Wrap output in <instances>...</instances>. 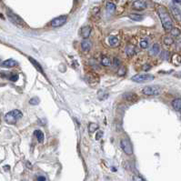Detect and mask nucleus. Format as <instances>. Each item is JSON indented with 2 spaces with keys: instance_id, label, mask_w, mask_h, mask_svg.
<instances>
[{
  "instance_id": "obj_26",
  "label": "nucleus",
  "mask_w": 181,
  "mask_h": 181,
  "mask_svg": "<svg viewBox=\"0 0 181 181\" xmlns=\"http://www.w3.org/2000/svg\"><path fill=\"white\" fill-rule=\"evenodd\" d=\"M147 46H148V43H147V40H143V41L140 42V47H141L142 48H147Z\"/></svg>"
},
{
  "instance_id": "obj_14",
  "label": "nucleus",
  "mask_w": 181,
  "mask_h": 181,
  "mask_svg": "<svg viewBox=\"0 0 181 181\" xmlns=\"http://www.w3.org/2000/svg\"><path fill=\"white\" fill-rule=\"evenodd\" d=\"M90 31H91V28H90L89 27H83L82 30H81L82 36L84 37V38H87V37H88V36H89V34H90Z\"/></svg>"
},
{
  "instance_id": "obj_11",
  "label": "nucleus",
  "mask_w": 181,
  "mask_h": 181,
  "mask_svg": "<svg viewBox=\"0 0 181 181\" xmlns=\"http://www.w3.org/2000/svg\"><path fill=\"white\" fill-rule=\"evenodd\" d=\"M81 48L84 51H88L91 48V43H90L89 40H84L81 44Z\"/></svg>"
},
{
  "instance_id": "obj_7",
  "label": "nucleus",
  "mask_w": 181,
  "mask_h": 181,
  "mask_svg": "<svg viewBox=\"0 0 181 181\" xmlns=\"http://www.w3.org/2000/svg\"><path fill=\"white\" fill-rule=\"evenodd\" d=\"M7 17H8L10 18V20L12 22H14V23H16L17 25H24V21L22 20L18 16H17L16 14L12 13L11 11H7Z\"/></svg>"
},
{
  "instance_id": "obj_19",
  "label": "nucleus",
  "mask_w": 181,
  "mask_h": 181,
  "mask_svg": "<svg viewBox=\"0 0 181 181\" xmlns=\"http://www.w3.org/2000/svg\"><path fill=\"white\" fill-rule=\"evenodd\" d=\"M101 64L105 66H110L111 61L108 57H103L102 59H101Z\"/></svg>"
},
{
  "instance_id": "obj_12",
  "label": "nucleus",
  "mask_w": 181,
  "mask_h": 181,
  "mask_svg": "<svg viewBox=\"0 0 181 181\" xmlns=\"http://www.w3.org/2000/svg\"><path fill=\"white\" fill-rule=\"evenodd\" d=\"M172 107L174 108L177 111H180L181 108V99H177L175 100L172 101Z\"/></svg>"
},
{
  "instance_id": "obj_22",
  "label": "nucleus",
  "mask_w": 181,
  "mask_h": 181,
  "mask_svg": "<svg viewBox=\"0 0 181 181\" xmlns=\"http://www.w3.org/2000/svg\"><path fill=\"white\" fill-rule=\"evenodd\" d=\"M29 104L30 105H33V106H36L39 104V99L38 97H33L29 100Z\"/></svg>"
},
{
  "instance_id": "obj_9",
  "label": "nucleus",
  "mask_w": 181,
  "mask_h": 181,
  "mask_svg": "<svg viewBox=\"0 0 181 181\" xmlns=\"http://www.w3.org/2000/svg\"><path fill=\"white\" fill-rule=\"evenodd\" d=\"M134 7L138 10L145 9L147 7V3L145 1H135L134 2Z\"/></svg>"
},
{
  "instance_id": "obj_6",
  "label": "nucleus",
  "mask_w": 181,
  "mask_h": 181,
  "mask_svg": "<svg viewBox=\"0 0 181 181\" xmlns=\"http://www.w3.org/2000/svg\"><path fill=\"white\" fill-rule=\"evenodd\" d=\"M66 16H60V17H57L56 18H54L52 21H51V26L53 27H62L66 22Z\"/></svg>"
},
{
  "instance_id": "obj_27",
  "label": "nucleus",
  "mask_w": 181,
  "mask_h": 181,
  "mask_svg": "<svg viewBox=\"0 0 181 181\" xmlns=\"http://www.w3.org/2000/svg\"><path fill=\"white\" fill-rule=\"evenodd\" d=\"M9 79L11 80V81H13V82H16V81H17V79H18V75H12V76L9 78Z\"/></svg>"
},
{
  "instance_id": "obj_2",
  "label": "nucleus",
  "mask_w": 181,
  "mask_h": 181,
  "mask_svg": "<svg viewBox=\"0 0 181 181\" xmlns=\"http://www.w3.org/2000/svg\"><path fill=\"white\" fill-rule=\"evenodd\" d=\"M22 117H23V113L20 110L15 109L10 112H8L5 116V121L7 124H16L17 122V120H19Z\"/></svg>"
},
{
  "instance_id": "obj_32",
  "label": "nucleus",
  "mask_w": 181,
  "mask_h": 181,
  "mask_svg": "<svg viewBox=\"0 0 181 181\" xmlns=\"http://www.w3.org/2000/svg\"><path fill=\"white\" fill-rule=\"evenodd\" d=\"M37 181H46V178L45 177H38L37 178Z\"/></svg>"
},
{
  "instance_id": "obj_8",
  "label": "nucleus",
  "mask_w": 181,
  "mask_h": 181,
  "mask_svg": "<svg viewBox=\"0 0 181 181\" xmlns=\"http://www.w3.org/2000/svg\"><path fill=\"white\" fill-rule=\"evenodd\" d=\"M17 65H18V62L16 61V60L12 59V58L7 59L2 63V66H4V67H13V66H16Z\"/></svg>"
},
{
  "instance_id": "obj_4",
  "label": "nucleus",
  "mask_w": 181,
  "mask_h": 181,
  "mask_svg": "<svg viewBox=\"0 0 181 181\" xmlns=\"http://www.w3.org/2000/svg\"><path fill=\"white\" fill-rule=\"evenodd\" d=\"M153 78H154L153 75H149V74H138V75H136V76L132 77L131 79L134 82L143 83V82H146V81H148V80H151Z\"/></svg>"
},
{
  "instance_id": "obj_25",
  "label": "nucleus",
  "mask_w": 181,
  "mask_h": 181,
  "mask_svg": "<svg viewBox=\"0 0 181 181\" xmlns=\"http://www.w3.org/2000/svg\"><path fill=\"white\" fill-rule=\"evenodd\" d=\"M170 31H171V35L172 36H179V30L178 28H172Z\"/></svg>"
},
{
  "instance_id": "obj_10",
  "label": "nucleus",
  "mask_w": 181,
  "mask_h": 181,
  "mask_svg": "<svg viewBox=\"0 0 181 181\" xmlns=\"http://www.w3.org/2000/svg\"><path fill=\"white\" fill-rule=\"evenodd\" d=\"M159 51H160L159 46H158L157 44H155V45H153V47L151 48V49H150L149 55L150 56H157L158 53H159Z\"/></svg>"
},
{
  "instance_id": "obj_5",
  "label": "nucleus",
  "mask_w": 181,
  "mask_h": 181,
  "mask_svg": "<svg viewBox=\"0 0 181 181\" xmlns=\"http://www.w3.org/2000/svg\"><path fill=\"white\" fill-rule=\"evenodd\" d=\"M120 145H121V147L123 149V151L126 154V155H132L133 154V147L129 140L127 139H122L120 141Z\"/></svg>"
},
{
  "instance_id": "obj_13",
  "label": "nucleus",
  "mask_w": 181,
  "mask_h": 181,
  "mask_svg": "<svg viewBox=\"0 0 181 181\" xmlns=\"http://www.w3.org/2000/svg\"><path fill=\"white\" fill-rule=\"evenodd\" d=\"M34 134L36 136V138H37V141L40 142V143L43 142V140H44V134H43V132L41 130L36 129V130H35Z\"/></svg>"
},
{
  "instance_id": "obj_23",
  "label": "nucleus",
  "mask_w": 181,
  "mask_h": 181,
  "mask_svg": "<svg viewBox=\"0 0 181 181\" xmlns=\"http://www.w3.org/2000/svg\"><path fill=\"white\" fill-rule=\"evenodd\" d=\"M172 11H173V13H174L175 16H178V17H180V9H179V7H176L175 6H172Z\"/></svg>"
},
{
  "instance_id": "obj_20",
  "label": "nucleus",
  "mask_w": 181,
  "mask_h": 181,
  "mask_svg": "<svg viewBox=\"0 0 181 181\" xmlns=\"http://www.w3.org/2000/svg\"><path fill=\"white\" fill-rule=\"evenodd\" d=\"M97 129H99V125L96 124V123H90L88 125V130L91 132V133L92 132H95Z\"/></svg>"
},
{
  "instance_id": "obj_30",
  "label": "nucleus",
  "mask_w": 181,
  "mask_h": 181,
  "mask_svg": "<svg viewBox=\"0 0 181 181\" xmlns=\"http://www.w3.org/2000/svg\"><path fill=\"white\" fill-rule=\"evenodd\" d=\"M124 71H125L124 67H123V68H121V69H119L118 70V75H119V76H123V75H125L126 72H124Z\"/></svg>"
},
{
  "instance_id": "obj_28",
  "label": "nucleus",
  "mask_w": 181,
  "mask_h": 181,
  "mask_svg": "<svg viewBox=\"0 0 181 181\" xmlns=\"http://www.w3.org/2000/svg\"><path fill=\"white\" fill-rule=\"evenodd\" d=\"M133 180L134 181H145L144 179H143L141 177H139V176H134L133 177Z\"/></svg>"
},
{
  "instance_id": "obj_3",
  "label": "nucleus",
  "mask_w": 181,
  "mask_h": 181,
  "mask_svg": "<svg viewBox=\"0 0 181 181\" xmlns=\"http://www.w3.org/2000/svg\"><path fill=\"white\" fill-rule=\"evenodd\" d=\"M142 92H143V94H145L147 96H157L161 92V87L158 86L145 87L142 89Z\"/></svg>"
},
{
  "instance_id": "obj_34",
  "label": "nucleus",
  "mask_w": 181,
  "mask_h": 181,
  "mask_svg": "<svg viewBox=\"0 0 181 181\" xmlns=\"http://www.w3.org/2000/svg\"><path fill=\"white\" fill-rule=\"evenodd\" d=\"M9 168H9V166H5V169H6V170H7V169L9 170Z\"/></svg>"
},
{
  "instance_id": "obj_24",
  "label": "nucleus",
  "mask_w": 181,
  "mask_h": 181,
  "mask_svg": "<svg viewBox=\"0 0 181 181\" xmlns=\"http://www.w3.org/2000/svg\"><path fill=\"white\" fill-rule=\"evenodd\" d=\"M164 43L166 45H171L172 43H174V40H173V38H172L171 36H167V37H165Z\"/></svg>"
},
{
  "instance_id": "obj_21",
  "label": "nucleus",
  "mask_w": 181,
  "mask_h": 181,
  "mask_svg": "<svg viewBox=\"0 0 181 181\" xmlns=\"http://www.w3.org/2000/svg\"><path fill=\"white\" fill-rule=\"evenodd\" d=\"M172 62L176 64L177 66H179L180 65V57L178 55H174L172 57Z\"/></svg>"
},
{
  "instance_id": "obj_33",
  "label": "nucleus",
  "mask_w": 181,
  "mask_h": 181,
  "mask_svg": "<svg viewBox=\"0 0 181 181\" xmlns=\"http://www.w3.org/2000/svg\"><path fill=\"white\" fill-rule=\"evenodd\" d=\"M143 68H144V70H148V69H150V66H144Z\"/></svg>"
},
{
  "instance_id": "obj_18",
  "label": "nucleus",
  "mask_w": 181,
  "mask_h": 181,
  "mask_svg": "<svg viewBox=\"0 0 181 181\" xmlns=\"http://www.w3.org/2000/svg\"><path fill=\"white\" fill-rule=\"evenodd\" d=\"M107 10L108 13H113L116 10V6L112 2H108L107 3Z\"/></svg>"
},
{
  "instance_id": "obj_17",
  "label": "nucleus",
  "mask_w": 181,
  "mask_h": 181,
  "mask_svg": "<svg viewBox=\"0 0 181 181\" xmlns=\"http://www.w3.org/2000/svg\"><path fill=\"white\" fill-rule=\"evenodd\" d=\"M129 18H131L134 21H141L144 19V17L139 14H131L129 15Z\"/></svg>"
},
{
  "instance_id": "obj_31",
  "label": "nucleus",
  "mask_w": 181,
  "mask_h": 181,
  "mask_svg": "<svg viewBox=\"0 0 181 181\" xmlns=\"http://www.w3.org/2000/svg\"><path fill=\"white\" fill-rule=\"evenodd\" d=\"M102 136H103V132H99V133L96 135V139H99L102 137Z\"/></svg>"
},
{
  "instance_id": "obj_15",
  "label": "nucleus",
  "mask_w": 181,
  "mask_h": 181,
  "mask_svg": "<svg viewBox=\"0 0 181 181\" xmlns=\"http://www.w3.org/2000/svg\"><path fill=\"white\" fill-rule=\"evenodd\" d=\"M118 42H119L118 38L115 36H112L108 37V43L110 46H117V45H118Z\"/></svg>"
},
{
  "instance_id": "obj_16",
  "label": "nucleus",
  "mask_w": 181,
  "mask_h": 181,
  "mask_svg": "<svg viewBox=\"0 0 181 181\" xmlns=\"http://www.w3.org/2000/svg\"><path fill=\"white\" fill-rule=\"evenodd\" d=\"M28 59H29V61L33 64V66L36 67V68L37 70L43 73V69H42V67H41V66L39 65V63H38V62H36V60H35L34 58H32V57H28Z\"/></svg>"
},
{
  "instance_id": "obj_29",
  "label": "nucleus",
  "mask_w": 181,
  "mask_h": 181,
  "mask_svg": "<svg viewBox=\"0 0 181 181\" xmlns=\"http://www.w3.org/2000/svg\"><path fill=\"white\" fill-rule=\"evenodd\" d=\"M119 65H120V60H119L117 57H115V58H114V66H118Z\"/></svg>"
},
{
  "instance_id": "obj_1",
  "label": "nucleus",
  "mask_w": 181,
  "mask_h": 181,
  "mask_svg": "<svg viewBox=\"0 0 181 181\" xmlns=\"http://www.w3.org/2000/svg\"><path fill=\"white\" fill-rule=\"evenodd\" d=\"M158 16H159V17H160L163 27L167 30V31L171 30L173 28L172 19L169 16V14L168 13V11L166 10L163 6H160L159 8H158Z\"/></svg>"
}]
</instances>
